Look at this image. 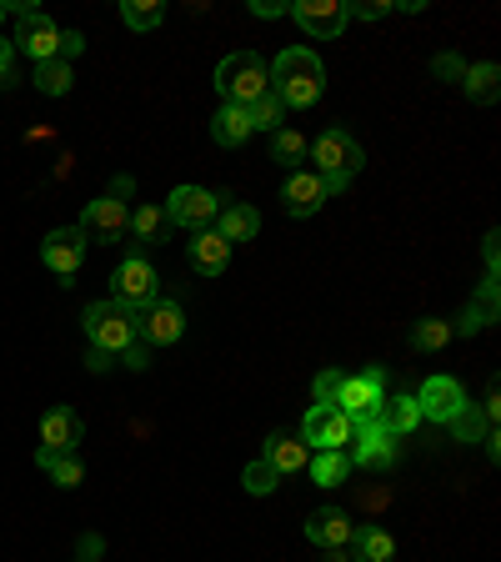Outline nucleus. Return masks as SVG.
I'll list each match as a JSON object with an SVG mask.
<instances>
[{
	"instance_id": "bb28decb",
	"label": "nucleus",
	"mask_w": 501,
	"mask_h": 562,
	"mask_svg": "<svg viewBox=\"0 0 501 562\" xmlns=\"http://www.w3.org/2000/svg\"><path fill=\"white\" fill-rule=\"evenodd\" d=\"M35 468L46 472L56 487H81L86 468H81V457L76 452H35Z\"/></svg>"
},
{
	"instance_id": "58836bf2",
	"label": "nucleus",
	"mask_w": 501,
	"mask_h": 562,
	"mask_svg": "<svg viewBox=\"0 0 501 562\" xmlns=\"http://www.w3.org/2000/svg\"><path fill=\"white\" fill-rule=\"evenodd\" d=\"M121 362H126L130 367V372H146V362H151V347H146V341H130V347L126 351H121Z\"/></svg>"
},
{
	"instance_id": "39448f33",
	"label": "nucleus",
	"mask_w": 501,
	"mask_h": 562,
	"mask_svg": "<svg viewBox=\"0 0 501 562\" xmlns=\"http://www.w3.org/2000/svg\"><path fill=\"white\" fill-rule=\"evenodd\" d=\"M130 191H136V181H130V176H116V181H111V191H105V196H95L91 206H86L81 232L95 236V241H121V236H126V226H130V206H126Z\"/></svg>"
},
{
	"instance_id": "49530a36",
	"label": "nucleus",
	"mask_w": 501,
	"mask_h": 562,
	"mask_svg": "<svg viewBox=\"0 0 501 562\" xmlns=\"http://www.w3.org/2000/svg\"><path fill=\"white\" fill-rule=\"evenodd\" d=\"M0 21H5V5H0Z\"/></svg>"
},
{
	"instance_id": "a211bd4d",
	"label": "nucleus",
	"mask_w": 501,
	"mask_h": 562,
	"mask_svg": "<svg viewBox=\"0 0 501 562\" xmlns=\"http://www.w3.org/2000/svg\"><path fill=\"white\" fill-rule=\"evenodd\" d=\"M351 513H341V507H316L311 517H306V542H316V548H346L351 542Z\"/></svg>"
},
{
	"instance_id": "20e7f679",
	"label": "nucleus",
	"mask_w": 501,
	"mask_h": 562,
	"mask_svg": "<svg viewBox=\"0 0 501 562\" xmlns=\"http://www.w3.org/2000/svg\"><path fill=\"white\" fill-rule=\"evenodd\" d=\"M5 15H15V50H21V56H31L35 66H41V60H56L60 25L50 21L41 5H31V0H15V5H5Z\"/></svg>"
},
{
	"instance_id": "1a4fd4ad",
	"label": "nucleus",
	"mask_w": 501,
	"mask_h": 562,
	"mask_svg": "<svg viewBox=\"0 0 501 562\" xmlns=\"http://www.w3.org/2000/svg\"><path fill=\"white\" fill-rule=\"evenodd\" d=\"M156 296H161L156 267L140 257V251H126V261H121L116 277H111V302H121L126 312H140V306H151Z\"/></svg>"
},
{
	"instance_id": "4468645a",
	"label": "nucleus",
	"mask_w": 501,
	"mask_h": 562,
	"mask_svg": "<svg viewBox=\"0 0 501 562\" xmlns=\"http://www.w3.org/2000/svg\"><path fill=\"white\" fill-rule=\"evenodd\" d=\"M292 15L306 35H316V41H337V35L351 25L346 0H296Z\"/></svg>"
},
{
	"instance_id": "72a5a7b5",
	"label": "nucleus",
	"mask_w": 501,
	"mask_h": 562,
	"mask_svg": "<svg viewBox=\"0 0 501 562\" xmlns=\"http://www.w3.org/2000/svg\"><path fill=\"white\" fill-rule=\"evenodd\" d=\"M246 111H251V131H281L286 126V105H281L276 91H266L261 101L246 105Z\"/></svg>"
},
{
	"instance_id": "2f4dec72",
	"label": "nucleus",
	"mask_w": 501,
	"mask_h": 562,
	"mask_svg": "<svg viewBox=\"0 0 501 562\" xmlns=\"http://www.w3.org/2000/svg\"><path fill=\"white\" fill-rule=\"evenodd\" d=\"M452 337H456L452 322H442V316H421L417 327H411V347L417 351H442Z\"/></svg>"
},
{
	"instance_id": "9b49d317",
	"label": "nucleus",
	"mask_w": 501,
	"mask_h": 562,
	"mask_svg": "<svg viewBox=\"0 0 501 562\" xmlns=\"http://www.w3.org/2000/svg\"><path fill=\"white\" fill-rule=\"evenodd\" d=\"M181 331H186V312H181V302L156 296L151 306H140L136 312V337L146 341V347H171V341H181Z\"/></svg>"
},
{
	"instance_id": "f03ea898",
	"label": "nucleus",
	"mask_w": 501,
	"mask_h": 562,
	"mask_svg": "<svg viewBox=\"0 0 501 562\" xmlns=\"http://www.w3.org/2000/svg\"><path fill=\"white\" fill-rule=\"evenodd\" d=\"M306 161H311V171L321 176V181H327V196H341V191H351V176L362 171L366 156L341 126H327L311 140V156H306Z\"/></svg>"
},
{
	"instance_id": "aec40b11",
	"label": "nucleus",
	"mask_w": 501,
	"mask_h": 562,
	"mask_svg": "<svg viewBox=\"0 0 501 562\" xmlns=\"http://www.w3.org/2000/svg\"><path fill=\"white\" fill-rule=\"evenodd\" d=\"M126 236H130V251H146V246H161L166 236H171V216H166V206H146L140 211H130V226H126Z\"/></svg>"
},
{
	"instance_id": "4be33fe9",
	"label": "nucleus",
	"mask_w": 501,
	"mask_h": 562,
	"mask_svg": "<svg viewBox=\"0 0 501 562\" xmlns=\"http://www.w3.org/2000/svg\"><path fill=\"white\" fill-rule=\"evenodd\" d=\"M191 267H196L201 277H221V271L231 267V241H226L221 232H196L191 236Z\"/></svg>"
},
{
	"instance_id": "4c0bfd02",
	"label": "nucleus",
	"mask_w": 501,
	"mask_h": 562,
	"mask_svg": "<svg viewBox=\"0 0 501 562\" xmlns=\"http://www.w3.org/2000/svg\"><path fill=\"white\" fill-rule=\"evenodd\" d=\"M471 306H477V312H481V322H487V327H491V322H497V281H481V292H477V302H471Z\"/></svg>"
},
{
	"instance_id": "ddd939ff",
	"label": "nucleus",
	"mask_w": 501,
	"mask_h": 562,
	"mask_svg": "<svg viewBox=\"0 0 501 562\" xmlns=\"http://www.w3.org/2000/svg\"><path fill=\"white\" fill-rule=\"evenodd\" d=\"M351 468L391 472V468H397V437L382 432L376 422H362V427H356V437H351Z\"/></svg>"
},
{
	"instance_id": "c85d7f7f",
	"label": "nucleus",
	"mask_w": 501,
	"mask_h": 562,
	"mask_svg": "<svg viewBox=\"0 0 501 562\" xmlns=\"http://www.w3.org/2000/svg\"><path fill=\"white\" fill-rule=\"evenodd\" d=\"M306 468H311L316 487H341L351 477V452H316Z\"/></svg>"
},
{
	"instance_id": "7ed1b4c3",
	"label": "nucleus",
	"mask_w": 501,
	"mask_h": 562,
	"mask_svg": "<svg viewBox=\"0 0 501 562\" xmlns=\"http://www.w3.org/2000/svg\"><path fill=\"white\" fill-rule=\"evenodd\" d=\"M216 91L226 105H251L271 91V66L257 50H231V56L216 66Z\"/></svg>"
},
{
	"instance_id": "c9c22d12",
	"label": "nucleus",
	"mask_w": 501,
	"mask_h": 562,
	"mask_svg": "<svg viewBox=\"0 0 501 562\" xmlns=\"http://www.w3.org/2000/svg\"><path fill=\"white\" fill-rule=\"evenodd\" d=\"M391 11H401V5H391V0H351L346 5L351 21H386Z\"/></svg>"
},
{
	"instance_id": "b1692460",
	"label": "nucleus",
	"mask_w": 501,
	"mask_h": 562,
	"mask_svg": "<svg viewBox=\"0 0 501 562\" xmlns=\"http://www.w3.org/2000/svg\"><path fill=\"white\" fill-rule=\"evenodd\" d=\"M351 552H356V562H391L397 558V542H391V532L376 522H356L351 527Z\"/></svg>"
},
{
	"instance_id": "79ce46f5",
	"label": "nucleus",
	"mask_w": 501,
	"mask_h": 562,
	"mask_svg": "<svg viewBox=\"0 0 501 562\" xmlns=\"http://www.w3.org/2000/svg\"><path fill=\"white\" fill-rule=\"evenodd\" d=\"M436 76H446V81H462V76H467V66H462V60L456 56H436Z\"/></svg>"
},
{
	"instance_id": "9d476101",
	"label": "nucleus",
	"mask_w": 501,
	"mask_h": 562,
	"mask_svg": "<svg viewBox=\"0 0 501 562\" xmlns=\"http://www.w3.org/2000/svg\"><path fill=\"white\" fill-rule=\"evenodd\" d=\"M166 216H171V226H186V232H210V222L221 216V196L206 187H175L166 201Z\"/></svg>"
},
{
	"instance_id": "5701e85b",
	"label": "nucleus",
	"mask_w": 501,
	"mask_h": 562,
	"mask_svg": "<svg viewBox=\"0 0 501 562\" xmlns=\"http://www.w3.org/2000/svg\"><path fill=\"white\" fill-rule=\"evenodd\" d=\"M261 462H271V468L286 477V472H301L306 462H311V452L301 447V437H292V432H271L266 437V447H261Z\"/></svg>"
},
{
	"instance_id": "6e6552de",
	"label": "nucleus",
	"mask_w": 501,
	"mask_h": 562,
	"mask_svg": "<svg viewBox=\"0 0 501 562\" xmlns=\"http://www.w3.org/2000/svg\"><path fill=\"white\" fill-rule=\"evenodd\" d=\"M382 397H386V367H366V372H356V376L341 372V386H337V397H331V407L346 412V417L362 427V422L376 417Z\"/></svg>"
},
{
	"instance_id": "f3484780",
	"label": "nucleus",
	"mask_w": 501,
	"mask_h": 562,
	"mask_svg": "<svg viewBox=\"0 0 501 562\" xmlns=\"http://www.w3.org/2000/svg\"><path fill=\"white\" fill-rule=\"evenodd\" d=\"M81 437H86V422L70 407H50L41 417V452H76Z\"/></svg>"
},
{
	"instance_id": "a878e982",
	"label": "nucleus",
	"mask_w": 501,
	"mask_h": 562,
	"mask_svg": "<svg viewBox=\"0 0 501 562\" xmlns=\"http://www.w3.org/2000/svg\"><path fill=\"white\" fill-rule=\"evenodd\" d=\"M306 156H311V140H306L301 131H292V126L271 131V161H276V166H286V171H301Z\"/></svg>"
},
{
	"instance_id": "e433bc0d",
	"label": "nucleus",
	"mask_w": 501,
	"mask_h": 562,
	"mask_svg": "<svg viewBox=\"0 0 501 562\" xmlns=\"http://www.w3.org/2000/svg\"><path fill=\"white\" fill-rule=\"evenodd\" d=\"M15 86V41L0 35V91H11Z\"/></svg>"
},
{
	"instance_id": "2eb2a0df",
	"label": "nucleus",
	"mask_w": 501,
	"mask_h": 562,
	"mask_svg": "<svg viewBox=\"0 0 501 562\" xmlns=\"http://www.w3.org/2000/svg\"><path fill=\"white\" fill-rule=\"evenodd\" d=\"M281 201H286V211L292 216H316V211L327 206V181L311 171V166H301V171H286V187H281Z\"/></svg>"
},
{
	"instance_id": "423d86ee",
	"label": "nucleus",
	"mask_w": 501,
	"mask_h": 562,
	"mask_svg": "<svg viewBox=\"0 0 501 562\" xmlns=\"http://www.w3.org/2000/svg\"><path fill=\"white\" fill-rule=\"evenodd\" d=\"M301 447L306 452H351V437H356V422L346 412H337L331 402H311V412L301 417Z\"/></svg>"
},
{
	"instance_id": "f704fd0d",
	"label": "nucleus",
	"mask_w": 501,
	"mask_h": 562,
	"mask_svg": "<svg viewBox=\"0 0 501 562\" xmlns=\"http://www.w3.org/2000/svg\"><path fill=\"white\" fill-rule=\"evenodd\" d=\"M241 482H246V492L266 497V492H276V487H281V472L271 468V462H261V457H257V462H251V468L241 472Z\"/></svg>"
},
{
	"instance_id": "6ab92c4d",
	"label": "nucleus",
	"mask_w": 501,
	"mask_h": 562,
	"mask_svg": "<svg viewBox=\"0 0 501 562\" xmlns=\"http://www.w3.org/2000/svg\"><path fill=\"white\" fill-rule=\"evenodd\" d=\"M372 422L382 427V432H391V437H407V432H417L421 427V407H417L411 392H391V397H382V407H376Z\"/></svg>"
},
{
	"instance_id": "7c9ffc66",
	"label": "nucleus",
	"mask_w": 501,
	"mask_h": 562,
	"mask_svg": "<svg viewBox=\"0 0 501 562\" xmlns=\"http://www.w3.org/2000/svg\"><path fill=\"white\" fill-rule=\"evenodd\" d=\"M446 427H452V437H456V442H481V437H487V432H497V427H487V417H481V407H471V402H462V407L452 412V422H446Z\"/></svg>"
},
{
	"instance_id": "ea45409f",
	"label": "nucleus",
	"mask_w": 501,
	"mask_h": 562,
	"mask_svg": "<svg viewBox=\"0 0 501 562\" xmlns=\"http://www.w3.org/2000/svg\"><path fill=\"white\" fill-rule=\"evenodd\" d=\"M337 386H341V372H337V367H327V372L316 376V402H331V397H337Z\"/></svg>"
},
{
	"instance_id": "f257e3e1",
	"label": "nucleus",
	"mask_w": 501,
	"mask_h": 562,
	"mask_svg": "<svg viewBox=\"0 0 501 562\" xmlns=\"http://www.w3.org/2000/svg\"><path fill=\"white\" fill-rule=\"evenodd\" d=\"M271 91L281 95L286 111H306V105H316L327 95V70H321V60L306 46H292L271 60Z\"/></svg>"
},
{
	"instance_id": "dca6fc26",
	"label": "nucleus",
	"mask_w": 501,
	"mask_h": 562,
	"mask_svg": "<svg viewBox=\"0 0 501 562\" xmlns=\"http://www.w3.org/2000/svg\"><path fill=\"white\" fill-rule=\"evenodd\" d=\"M467 402V392H462V382L456 376H426L417 392V407H421V422H452V412Z\"/></svg>"
},
{
	"instance_id": "de8ad7c7",
	"label": "nucleus",
	"mask_w": 501,
	"mask_h": 562,
	"mask_svg": "<svg viewBox=\"0 0 501 562\" xmlns=\"http://www.w3.org/2000/svg\"><path fill=\"white\" fill-rule=\"evenodd\" d=\"M76 562H91V558H76Z\"/></svg>"
},
{
	"instance_id": "f8f14e48",
	"label": "nucleus",
	"mask_w": 501,
	"mask_h": 562,
	"mask_svg": "<svg viewBox=\"0 0 501 562\" xmlns=\"http://www.w3.org/2000/svg\"><path fill=\"white\" fill-rule=\"evenodd\" d=\"M86 246H91V236H86L81 226H56V232L41 241V261H46L60 281H70L86 261Z\"/></svg>"
},
{
	"instance_id": "c03bdc74",
	"label": "nucleus",
	"mask_w": 501,
	"mask_h": 562,
	"mask_svg": "<svg viewBox=\"0 0 501 562\" xmlns=\"http://www.w3.org/2000/svg\"><path fill=\"white\" fill-rule=\"evenodd\" d=\"M497 241H501V236L491 232V236H487V277H491V281H497V261H501V246H497Z\"/></svg>"
},
{
	"instance_id": "cd10ccee",
	"label": "nucleus",
	"mask_w": 501,
	"mask_h": 562,
	"mask_svg": "<svg viewBox=\"0 0 501 562\" xmlns=\"http://www.w3.org/2000/svg\"><path fill=\"white\" fill-rule=\"evenodd\" d=\"M462 91H467L477 105H491L501 95V70L491 66V60H481V66H467V76H462Z\"/></svg>"
},
{
	"instance_id": "393cba45",
	"label": "nucleus",
	"mask_w": 501,
	"mask_h": 562,
	"mask_svg": "<svg viewBox=\"0 0 501 562\" xmlns=\"http://www.w3.org/2000/svg\"><path fill=\"white\" fill-rule=\"evenodd\" d=\"M210 136H216V146H226V151L246 146V140H251V111H246V105H221V111L210 116Z\"/></svg>"
},
{
	"instance_id": "c756f323",
	"label": "nucleus",
	"mask_w": 501,
	"mask_h": 562,
	"mask_svg": "<svg viewBox=\"0 0 501 562\" xmlns=\"http://www.w3.org/2000/svg\"><path fill=\"white\" fill-rule=\"evenodd\" d=\"M70 86H76V70H70V60H41L35 66V91L41 95H66Z\"/></svg>"
},
{
	"instance_id": "473e14b6",
	"label": "nucleus",
	"mask_w": 501,
	"mask_h": 562,
	"mask_svg": "<svg viewBox=\"0 0 501 562\" xmlns=\"http://www.w3.org/2000/svg\"><path fill=\"white\" fill-rule=\"evenodd\" d=\"M121 21H126L130 31H156V25L166 21V5L161 0H121Z\"/></svg>"
},
{
	"instance_id": "37998d69",
	"label": "nucleus",
	"mask_w": 501,
	"mask_h": 562,
	"mask_svg": "<svg viewBox=\"0 0 501 562\" xmlns=\"http://www.w3.org/2000/svg\"><path fill=\"white\" fill-rule=\"evenodd\" d=\"M251 11H257V15H271V21H276V15H286L292 5H281V0H251Z\"/></svg>"
},
{
	"instance_id": "412c9836",
	"label": "nucleus",
	"mask_w": 501,
	"mask_h": 562,
	"mask_svg": "<svg viewBox=\"0 0 501 562\" xmlns=\"http://www.w3.org/2000/svg\"><path fill=\"white\" fill-rule=\"evenodd\" d=\"M216 222H221L216 232H221L226 241L236 246V241H251V236L261 232V211L246 206V201H236L231 191H226V196H221V216H216Z\"/></svg>"
},
{
	"instance_id": "0eeeda50",
	"label": "nucleus",
	"mask_w": 501,
	"mask_h": 562,
	"mask_svg": "<svg viewBox=\"0 0 501 562\" xmlns=\"http://www.w3.org/2000/svg\"><path fill=\"white\" fill-rule=\"evenodd\" d=\"M81 327H86V337H91V347L121 357V351L136 341V312H126L121 302H91L81 316Z\"/></svg>"
},
{
	"instance_id": "a18cd8bd",
	"label": "nucleus",
	"mask_w": 501,
	"mask_h": 562,
	"mask_svg": "<svg viewBox=\"0 0 501 562\" xmlns=\"http://www.w3.org/2000/svg\"><path fill=\"white\" fill-rule=\"evenodd\" d=\"M111 362H116V357H111V351H101V347H91V357H86V367H91V372H105Z\"/></svg>"
},
{
	"instance_id": "a19ab883",
	"label": "nucleus",
	"mask_w": 501,
	"mask_h": 562,
	"mask_svg": "<svg viewBox=\"0 0 501 562\" xmlns=\"http://www.w3.org/2000/svg\"><path fill=\"white\" fill-rule=\"evenodd\" d=\"M81 50H86V35L81 31H60V50H56L60 60H76Z\"/></svg>"
}]
</instances>
